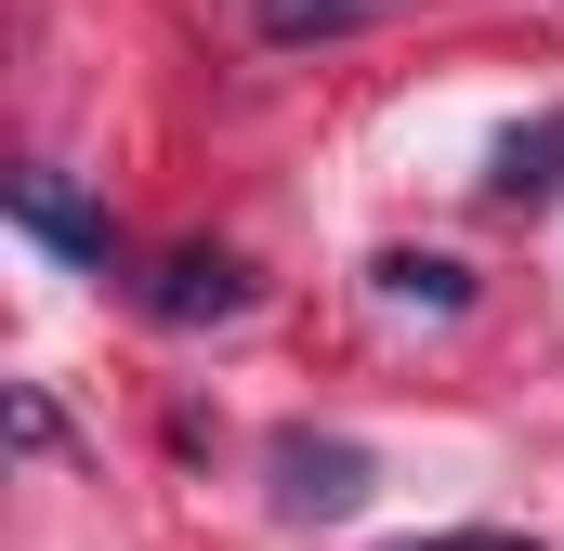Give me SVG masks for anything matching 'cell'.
<instances>
[{"mask_svg":"<svg viewBox=\"0 0 564 551\" xmlns=\"http://www.w3.org/2000/svg\"><path fill=\"white\" fill-rule=\"evenodd\" d=\"M263 473H276V526H341V512H368V486H381V460H368L355 433H315V420H289L276 446H263Z\"/></svg>","mask_w":564,"mask_h":551,"instance_id":"1","label":"cell"},{"mask_svg":"<svg viewBox=\"0 0 564 551\" xmlns=\"http://www.w3.org/2000/svg\"><path fill=\"white\" fill-rule=\"evenodd\" d=\"M132 302L158 328H237V315L263 302V276L237 263V250H158V263L132 276Z\"/></svg>","mask_w":564,"mask_h":551,"instance_id":"2","label":"cell"},{"mask_svg":"<svg viewBox=\"0 0 564 551\" xmlns=\"http://www.w3.org/2000/svg\"><path fill=\"white\" fill-rule=\"evenodd\" d=\"M13 237H40L53 263H79V276H119L132 289V237L93 210V197H66V171H13Z\"/></svg>","mask_w":564,"mask_h":551,"instance_id":"3","label":"cell"},{"mask_svg":"<svg viewBox=\"0 0 564 551\" xmlns=\"http://www.w3.org/2000/svg\"><path fill=\"white\" fill-rule=\"evenodd\" d=\"M486 197H499V210H552V197H564V106L499 132V158H486Z\"/></svg>","mask_w":564,"mask_h":551,"instance_id":"4","label":"cell"},{"mask_svg":"<svg viewBox=\"0 0 564 551\" xmlns=\"http://www.w3.org/2000/svg\"><path fill=\"white\" fill-rule=\"evenodd\" d=\"M368 13H394V0H250V26H263L276 53H302V40H355Z\"/></svg>","mask_w":564,"mask_h":551,"instance_id":"5","label":"cell"},{"mask_svg":"<svg viewBox=\"0 0 564 551\" xmlns=\"http://www.w3.org/2000/svg\"><path fill=\"white\" fill-rule=\"evenodd\" d=\"M381 302H433V315H459L473 302V263H446V250H381Z\"/></svg>","mask_w":564,"mask_h":551,"instance_id":"6","label":"cell"},{"mask_svg":"<svg viewBox=\"0 0 564 551\" xmlns=\"http://www.w3.org/2000/svg\"><path fill=\"white\" fill-rule=\"evenodd\" d=\"M13 446H40V460L66 446V420H53V395H13Z\"/></svg>","mask_w":564,"mask_h":551,"instance_id":"7","label":"cell"},{"mask_svg":"<svg viewBox=\"0 0 564 551\" xmlns=\"http://www.w3.org/2000/svg\"><path fill=\"white\" fill-rule=\"evenodd\" d=\"M408 551H539L525 526H459V539H408Z\"/></svg>","mask_w":564,"mask_h":551,"instance_id":"8","label":"cell"}]
</instances>
